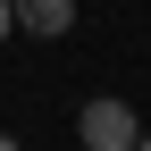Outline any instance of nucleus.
<instances>
[{
    "instance_id": "1",
    "label": "nucleus",
    "mask_w": 151,
    "mask_h": 151,
    "mask_svg": "<svg viewBox=\"0 0 151 151\" xmlns=\"http://www.w3.org/2000/svg\"><path fill=\"white\" fill-rule=\"evenodd\" d=\"M76 134H84L92 151H134L143 143V118L126 101H84V118H76Z\"/></svg>"
},
{
    "instance_id": "2",
    "label": "nucleus",
    "mask_w": 151,
    "mask_h": 151,
    "mask_svg": "<svg viewBox=\"0 0 151 151\" xmlns=\"http://www.w3.org/2000/svg\"><path fill=\"white\" fill-rule=\"evenodd\" d=\"M17 25L42 34V42H59V34L76 25V0H17Z\"/></svg>"
},
{
    "instance_id": "3",
    "label": "nucleus",
    "mask_w": 151,
    "mask_h": 151,
    "mask_svg": "<svg viewBox=\"0 0 151 151\" xmlns=\"http://www.w3.org/2000/svg\"><path fill=\"white\" fill-rule=\"evenodd\" d=\"M9 25H17V0H0V42H9Z\"/></svg>"
},
{
    "instance_id": "4",
    "label": "nucleus",
    "mask_w": 151,
    "mask_h": 151,
    "mask_svg": "<svg viewBox=\"0 0 151 151\" xmlns=\"http://www.w3.org/2000/svg\"><path fill=\"white\" fill-rule=\"evenodd\" d=\"M0 151H17V143H9V134H0Z\"/></svg>"
},
{
    "instance_id": "5",
    "label": "nucleus",
    "mask_w": 151,
    "mask_h": 151,
    "mask_svg": "<svg viewBox=\"0 0 151 151\" xmlns=\"http://www.w3.org/2000/svg\"><path fill=\"white\" fill-rule=\"evenodd\" d=\"M134 151H151V134H143V143H134Z\"/></svg>"
}]
</instances>
